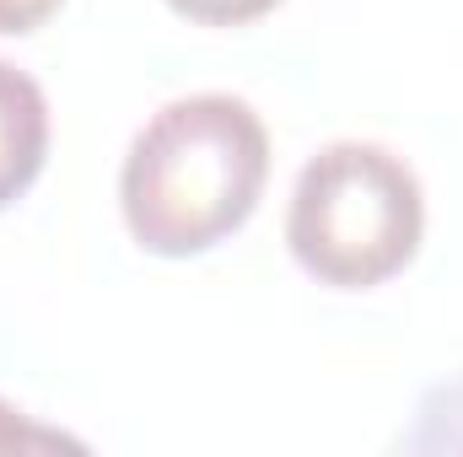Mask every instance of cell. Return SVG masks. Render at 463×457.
<instances>
[{
    "mask_svg": "<svg viewBox=\"0 0 463 457\" xmlns=\"http://www.w3.org/2000/svg\"><path fill=\"white\" fill-rule=\"evenodd\" d=\"M264 183V118L232 92H194L135 129L118 167V210L140 253L200 258L248 227Z\"/></svg>",
    "mask_w": 463,
    "mask_h": 457,
    "instance_id": "6da1fadb",
    "label": "cell"
},
{
    "mask_svg": "<svg viewBox=\"0 0 463 457\" xmlns=\"http://www.w3.org/2000/svg\"><path fill=\"white\" fill-rule=\"evenodd\" d=\"M404 452H463V377L431 387L415 409V431L404 436Z\"/></svg>",
    "mask_w": 463,
    "mask_h": 457,
    "instance_id": "277c9868",
    "label": "cell"
},
{
    "mask_svg": "<svg viewBox=\"0 0 463 457\" xmlns=\"http://www.w3.org/2000/svg\"><path fill=\"white\" fill-rule=\"evenodd\" d=\"M0 452H87V447L65 431H49V425L27 420L16 404L0 398Z\"/></svg>",
    "mask_w": 463,
    "mask_h": 457,
    "instance_id": "5b68a950",
    "label": "cell"
},
{
    "mask_svg": "<svg viewBox=\"0 0 463 457\" xmlns=\"http://www.w3.org/2000/svg\"><path fill=\"white\" fill-rule=\"evenodd\" d=\"M426 237V194L404 156L372 140L324 145L291 189L286 247L335 291H372L410 269Z\"/></svg>",
    "mask_w": 463,
    "mask_h": 457,
    "instance_id": "7a4b0ae2",
    "label": "cell"
},
{
    "mask_svg": "<svg viewBox=\"0 0 463 457\" xmlns=\"http://www.w3.org/2000/svg\"><path fill=\"white\" fill-rule=\"evenodd\" d=\"M49 162V98L43 87L0 60V210H11Z\"/></svg>",
    "mask_w": 463,
    "mask_h": 457,
    "instance_id": "3957f363",
    "label": "cell"
},
{
    "mask_svg": "<svg viewBox=\"0 0 463 457\" xmlns=\"http://www.w3.org/2000/svg\"><path fill=\"white\" fill-rule=\"evenodd\" d=\"M280 0H167V11H178L184 22L200 27H248L259 16H269Z\"/></svg>",
    "mask_w": 463,
    "mask_h": 457,
    "instance_id": "8992f818",
    "label": "cell"
},
{
    "mask_svg": "<svg viewBox=\"0 0 463 457\" xmlns=\"http://www.w3.org/2000/svg\"><path fill=\"white\" fill-rule=\"evenodd\" d=\"M65 0H0V38H27L38 33Z\"/></svg>",
    "mask_w": 463,
    "mask_h": 457,
    "instance_id": "52a82bcc",
    "label": "cell"
}]
</instances>
